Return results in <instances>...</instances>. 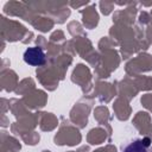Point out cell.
<instances>
[{"instance_id": "1", "label": "cell", "mask_w": 152, "mask_h": 152, "mask_svg": "<svg viewBox=\"0 0 152 152\" xmlns=\"http://www.w3.org/2000/svg\"><path fill=\"white\" fill-rule=\"evenodd\" d=\"M24 61L33 66H39L45 63V53L42 48L39 46H33L28 48L24 52Z\"/></svg>"}, {"instance_id": "2", "label": "cell", "mask_w": 152, "mask_h": 152, "mask_svg": "<svg viewBox=\"0 0 152 152\" xmlns=\"http://www.w3.org/2000/svg\"><path fill=\"white\" fill-rule=\"evenodd\" d=\"M146 147H147V146L142 142V140H135V141L131 142V144L124 150V152H147Z\"/></svg>"}]
</instances>
